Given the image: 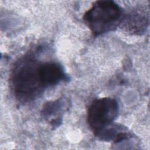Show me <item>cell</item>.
I'll use <instances>...</instances> for the list:
<instances>
[{
	"label": "cell",
	"mask_w": 150,
	"mask_h": 150,
	"mask_svg": "<svg viewBox=\"0 0 150 150\" xmlns=\"http://www.w3.org/2000/svg\"><path fill=\"white\" fill-rule=\"evenodd\" d=\"M148 19L139 13L129 15L124 18V25L127 29L135 33H142L148 25Z\"/></svg>",
	"instance_id": "5"
},
{
	"label": "cell",
	"mask_w": 150,
	"mask_h": 150,
	"mask_svg": "<svg viewBox=\"0 0 150 150\" xmlns=\"http://www.w3.org/2000/svg\"><path fill=\"white\" fill-rule=\"evenodd\" d=\"M121 10L114 1H97L83 15V20L94 35H100L115 28L121 22Z\"/></svg>",
	"instance_id": "2"
},
{
	"label": "cell",
	"mask_w": 150,
	"mask_h": 150,
	"mask_svg": "<svg viewBox=\"0 0 150 150\" xmlns=\"http://www.w3.org/2000/svg\"><path fill=\"white\" fill-rule=\"evenodd\" d=\"M36 61L25 59L15 67L11 74V86L15 97L21 101L36 98L45 88L40 80Z\"/></svg>",
	"instance_id": "1"
},
{
	"label": "cell",
	"mask_w": 150,
	"mask_h": 150,
	"mask_svg": "<svg viewBox=\"0 0 150 150\" xmlns=\"http://www.w3.org/2000/svg\"><path fill=\"white\" fill-rule=\"evenodd\" d=\"M39 74L45 88L55 86L66 79L64 69L61 65L55 62H46L39 64Z\"/></svg>",
	"instance_id": "4"
},
{
	"label": "cell",
	"mask_w": 150,
	"mask_h": 150,
	"mask_svg": "<svg viewBox=\"0 0 150 150\" xmlns=\"http://www.w3.org/2000/svg\"><path fill=\"white\" fill-rule=\"evenodd\" d=\"M118 102L110 97H103L94 100L87 111L88 125L98 134L110 126L118 113Z\"/></svg>",
	"instance_id": "3"
}]
</instances>
